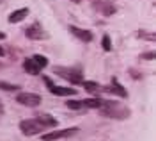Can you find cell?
Wrapping results in <instances>:
<instances>
[{
	"label": "cell",
	"instance_id": "e0dca14e",
	"mask_svg": "<svg viewBox=\"0 0 156 141\" xmlns=\"http://www.w3.org/2000/svg\"><path fill=\"white\" fill-rule=\"evenodd\" d=\"M101 43H103V50H105V52H110V50H112V45H110V38H108L107 34L103 36Z\"/></svg>",
	"mask_w": 156,
	"mask_h": 141
},
{
	"label": "cell",
	"instance_id": "44dd1931",
	"mask_svg": "<svg viewBox=\"0 0 156 141\" xmlns=\"http://www.w3.org/2000/svg\"><path fill=\"white\" fill-rule=\"evenodd\" d=\"M2 111H4V107H2V104H0V114H2Z\"/></svg>",
	"mask_w": 156,
	"mask_h": 141
},
{
	"label": "cell",
	"instance_id": "7402d4cb",
	"mask_svg": "<svg viewBox=\"0 0 156 141\" xmlns=\"http://www.w3.org/2000/svg\"><path fill=\"white\" fill-rule=\"evenodd\" d=\"M71 2H75V4H78V2H80V0H71Z\"/></svg>",
	"mask_w": 156,
	"mask_h": 141
},
{
	"label": "cell",
	"instance_id": "9c48e42d",
	"mask_svg": "<svg viewBox=\"0 0 156 141\" xmlns=\"http://www.w3.org/2000/svg\"><path fill=\"white\" fill-rule=\"evenodd\" d=\"M27 14H29V9L27 7H23V9H16L14 13H11L9 14V23H18V21H21V20H25L27 18Z\"/></svg>",
	"mask_w": 156,
	"mask_h": 141
},
{
	"label": "cell",
	"instance_id": "52a82bcc",
	"mask_svg": "<svg viewBox=\"0 0 156 141\" xmlns=\"http://www.w3.org/2000/svg\"><path fill=\"white\" fill-rule=\"evenodd\" d=\"M36 120L46 129V127H57V120L53 118V116H50L48 112H39L37 116H36Z\"/></svg>",
	"mask_w": 156,
	"mask_h": 141
},
{
	"label": "cell",
	"instance_id": "5bb4252c",
	"mask_svg": "<svg viewBox=\"0 0 156 141\" xmlns=\"http://www.w3.org/2000/svg\"><path fill=\"white\" fill-rule=\"evenodd\" d=\"M83 82V88L87 91H98L99 90V84L98 82H92V81H82Z\"/></svg>",
	"mask_w": 156,
	"mask_h": 141
},
{
	"label": "cell",
	"instance_id": "cb8c5ba5",
	"mask_svg": "<svg viewBox=\"0 0 156 141\" xmlns=\"http://www.w3.org/2000/svg\"><path fill=\"white\" fill-rule=\"evenodd\" d=\"M107 2H108V0H107Z\"/></svg>",
	"mask_w": 156,
	"mask_h": 141
},
{
	"label": "cell",
	"instance_id": "ffe728a7",
	"mask_svg": "<svg viewBox=\"0 0 156 141\" xmlns=\"http://www.w3.org/2000/svg\"><path fill=\"white\" fill-rule=\"evenodd\" d=\"M4 54H5V52H4V48H2V47H0V55H4Z\"/></svg>",
	"mask_w": 156,
	"mask_h": 141
},
{
	"label": "cell",
	"instance_id": "6da1fadb",
	"mask_svg": "<svg viewBox=\"0 0 156 141\" xmlns=\"http://www.w3.org/2000/svg\"><path fill=\"white\" fill-rule=\"evenodd\" d=\"M20 129H21L23 134H27V136H34V134H39V132L44 131V127L36 118H32V120H21L20 121Z\"/></svg>",
	"mask_w": 156,
	"mask_h": 141
},
{
	"label": "cell",
	"instance_id": "5b68a950",
	"mask_svg": "<svg viewBox=\"0 0 156 141\" xmlns=\"http://www.w3.org/2000/svg\"><path fill=\"white\" fill-rule=\"evenodd\" d=\"M69 32H71L73 36H76L80 41H83V43H89V41H92V38H94L90 30L78 29V27H75V25H71V27H69Z\"/></svg>",
	"mask_w": 156,
	"mask_h": 141
},
{
	"label": "cell",
	"instance_id": "2e32d148",
	"mask_svg": "<svg viewBox=\"0 0 156 141\" xmlns=\"http://www.w3.org/2000/svg\"><path fill=\"white\" fill-rule=\"evenodd\" d=\"M0 90H5V91H16V90H20V86H16V84H9V82H2V81H0Z\"/></svg>",
	"mask_w": 156,
	"mask_h": 141
},
{
	"label": "cell",
	"instance_id": "7a4b0ae2",
	"mask_svg": "<svg viewBox=\"0 0 156 141\" xmlns=\"http://www.w3.org/2000/svg\"><path fill=\"white\" fill-rule=\"evenodd\" d=\"M16 100L21 105H27V107H37L43 98H41V95H37V93H20L18 97H16Z\"/></svg>",
	"mask_w": 156,
	"mask_h": 141
},
{
	"label": "cell",
	"instance_id": "277c9868",
	"mask_svg": "<svg viewBox=\"0 0 156 141\" xmlns=\"http://www.w3.org/2000/svg\"><path fill=\"white\" fill-rule=\"evenodd\" d=\"M25 34H27V38L30 40H41V38H46V32L43 30V27L39 25V23H32L30 27L25 29Z\"/></svg>",
	"mask_w": 156,
	"mask_h": 141
},
{
	"label": "cell",
	"instance_id": "ac0fdd59",
	"mask_svg": "<svg viewBox=\"0 0 156 141\" xmlns=\"http://www.w3.org/2000/svg\"><path fill=\"white\" fill-rule=\"evenodd\" d=\"M142 57H144V59H154V52H147V54H144Z\"/></svg>",
	"mask_w": 156,
	"mask_h": 141
},
{
	"label": "cell",
	"instance_id": "9a60e30c",
	"mask_svg": "<svg viewBox=\"0 0 156 141\" xmlns=\"http://www.w3.org/2000/svg\"><path fill=\"white\" fill-rule=\"evenodd\" d=\"M66 105H68L69 109H83L82 100H68V102H66Z\"/></svg>",
	"mask_w": 156,
	"mask_h": 141
},
{
	"label": "cell",
	"instance_id": "4fadbf2b",
	"mask_svg": "<svg viewBox=\"0 0 156 141\" xmlns=\"http://www.w3.org/2000/svg\"><path fill=\"white\" fill-rule=\"evenodd\" d=\"M32 59H34V63H36V64H37L39 68H44V66H46V64H48V59H46V57H44V55H41V54H36V55H34V57H32Z\"/></svg>",
	"mask_w": 156,
	"mask_h": 141
},
{
	"label": "cell",
	"instance_id": "7c38bea8",
	"mask_svg": "<svg viewBox=\"0 0 156 141\" xmlns=\"http://www.w3.org/2000/svg\"><path fill=\"white\" fill-rule=\"evenodd\" d=\"M82 104L87 109H99V107H103V100H99V98H87V100H82Z\"/></svg>",
	"mask_w": 156,
	"mask_h": 141
},
{
	"label": "cell",
	"instance_id": "3957f363",
	"mask_svg": "<svg viewBox=\"0 0 156 141\" xmlns=\"http://www.w3.org/2000/svg\"><path fill=\"white\" fill-rule=\"evenodd\" d=\"M75 132H76V127H73V129H66V131L46 132V134H43L41 138H43V141H55V139H60V138H66V136H71V134H75Z\"/></svg>",
	"mask_w": 156,
	"mask_h": 141
},
{
	"label": "cell",
	"instance_id": "603a6c76",
	"mask_svg": "<svg viewBox=\"0 0 156 141\" xmlns=\"http://www.w3.org/2000/svg\"><path fill=\"white\" fill-rule=\"evenodd\" d=\"M0 68H2V64H0Z\"/></svg>",
	"mask_w": 156,
	"mask_h": 141
},
{
	"label": "cell",
	"instance_id": "8992f818",
	"mask_svg": "<svg viewBox=\"0 0 156 141\" xmlns=\"http://www.w3.org/2000/svg\"><path fill=\"white\" fill-rule=\"evenodd\" d=\"M105 91L107 93H112V95H119V97H122V98H126L128 97V93H126V90L117 82V79H112V84L110 86H107L105 88Z\"/></svg>",
	"mask_w": 156,
	"mask_h": 141
},
{
	"label": "cell",
	"instance_id": "30bf717a",
	"mask_svg": "<svg viewBox=\"0 0 156 141\" xmlns=\"http://www.w3.org/2000/svg\"><path fill=\"white\" fill-rule=\"evenodd\" d=\"M58 75H62L64 79H68V81L73 82V84H80V82H82V75H80V71H69V73H66L64 70H58Z\"/></svg>",
	"mask_w": 156,
	"mask_h": 141
},
{
	"label": "cell",
	"instance_id": "ba28073f",
	"mask_svg": "<svg viewBox=\"0 0 156 141\" xmlns=\"http://www.w3.org/2000/svg\"><path fill=\"white\" fill-rule=\"evenodd\" d=\"M53 95H58V97H73L76 95V90L75 88H64V86H51L48 88Z\"/></svg>",
	"mask_w": 156,
	"mask_h": 141
},
{
	"label": "cell",
	"instance_id": "8fae6325",
	"mask_svg": "<svg viewBox=\"0 0 156 141\" xmlns=\"http://www.w3.org/2000/svg\"><path fill=\"white\" fill-rule=\"evenodd\" d=\"M23 68H25V71L27 73H30V75H37L39 71H41V68H39L37 64L34 63V59L30 57V59H25V63H23Z\"/></svg>",
	"mask_w": 156,
	"mask_h": 141
},
{
	"label": "cell",
	"instance_id": "d6986e66",
	"mask_svg": "<svg viewBox=\"0 0 156 141\" xmlns=\"http://www.w3.org/2000/svg\"><path fill=\"white\" fill-rule=\"evenodd\" d=\"M4 38H5V34H4V32H0V40H4Z\"/></svg>",
	"mask_w": 156,
	"mask_h": 141
}]
</instances>
